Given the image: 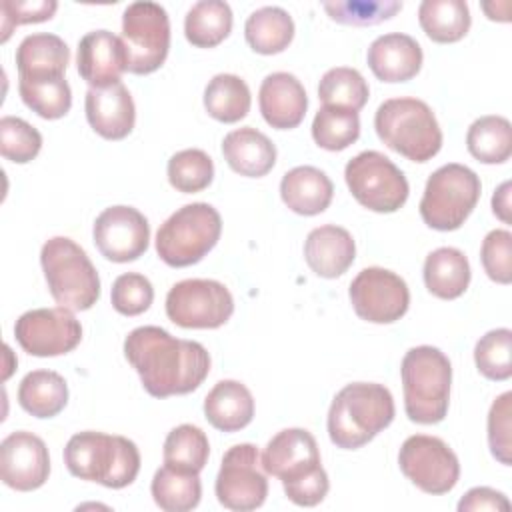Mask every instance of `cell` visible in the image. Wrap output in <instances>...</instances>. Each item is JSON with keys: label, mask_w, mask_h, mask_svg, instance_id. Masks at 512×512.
Here are the masks:
<instances>
[{"label": "cell", "mask_w": 512, "mask_h": 512, "mask_svg": "<svg viewBox=\"0 0 512 512\" xmlns=\"http://www.w3.org/2000/svg\"><path fill=\"white\" fill-rule=\"evenodd\" d=\"M124 356L154 398L194 392L210 372V354L200 342L174 338L160 326L134 328L124 340Z\"/></svg>", "instance_id": "1"}, {"label": "cell", "mask_w": 512, "mask_h": 512, "mask_svg": "<svg viewBox=\"0 0 512 512\" xmlns=\"http://www.w3.org/2000/svg\"><path fill=\"white\" fill-rule=\"evenodd\" d=\"M266 474L282 482L284 494L296 506L320 504L330 488L322 468L316 438L304 428H284L270 438L260 454Z\"/></svg>", "instance_id": "2"}, {"label": "cell", "mask_w": 512, "mask_h": 512, "mask_svg": "<svg viewBox=\"0 0 512 512\" xmlns=\"http://www.w3.org/2000/svg\"><path fill=\"white\" fill-rule=\"evenodd\" d=\"M394 398L390 390L376 382L346 384L328 410V436L344 450L368 444L394 420Z\"/></svg>", "instance_id": "3"}, {"label": "cell", "mask_w": 512, "mask_h": 512, "mask_svg": "<svg viewBox=\"0 0 512 512\" xmlns=\"http://www.w3.org/2000/svg\"><path fill=\"white\" fill-rule=\"evenodd\" d=\"M64 464L68 472L80 480L118 490L136 480L140 472V452L138 446L124 436L84 430L66 442Z\"/></svg>", "instance_id": "4"}, {"label": "cell", "mask_w": 512, "mask_h": 512, "mask_svg": "<svg viewBox=\"0 0 512 512\" xmlns=\"http://www.w3.org/2000/svg\"><path fill=\"white\" fill-rule=\"evenodd\" d=\"M404 410L416 424H438L446 418L450 404L452 364L434 346L410 348L400 364Z\"/></svg>", "instance_id": "5"}, {"label": "cell", "mask_w": 512, "mask_h": 512, "mask_svg": "<svg viewBox=\"0 0 512 512\" xmlns=\"http://www.w3.org/2000/svg\"><path fill=\"white\" fill-rule=\"evenodd\" d=\"M378 138L412 162H428L442 148V130L432 108L418 98H390L374 114Z\"/></svg>", "instance_id": "6"}, {"label": "cell", "mask_w": 512, "mask_h": 512, "mask_svg": "<svg viewBox=\"0 0 512 512\" xmlns=\"http://www.w3.org/2000/svg\"><path fill=\"white\" fill-rule=\"evenodd\" d=\"M40 264L56 304L72 312L90 310L100 298L98 272L74 240L54 236L40 250Z\"/></svg>", "instance_id": "7"}, {"label": "cell", "mask_w": 512, "mask_h": 512, "mask_svg": "<svg viewBox=\"0 0 512 512\" xmlns=\"http://www.w3.org/2000/svg\"><path fill=\"white\" fill-rule=\"evenodd\" d=\"M222 218L206 202H192L178 208L156 232V252L172 268L200 262L220 240Z\"/></svg>", "instance_id": "8"}, {"label": "cell", "mask_w": 512, "mask_h": 512, "mask_svg": "<svg viewBox=\"0 0 512 512\" xmlns=\"http://www.w3.org/2000/svg\"><path fill=\"white\" fill-rule=\"evenodd\" d=\"M480 190V178L468 166L458 162L440 166L430 174L420 200L424 224L440 232L458 230L476 208Z\"/></svg>", "instance_id": "9"}, {"label": "cell", "mask_w": 512, "mask_h": 512, "mask_svg": "<svg viewBox=\"0 0 512 512\" xmlns=\"http://www.w3.org/2000/svg\"><path fill=\"white\" fill-rule=\"evenodd\" d=\"M344 180L358 204L380 214L400 210L410 194L404 172L376 150H364L350 158Z\"/></svg>", "instance_id": "10"}, {"label": "cell", "mask_w": 512, "mask_h": 512, "mask_svg": "<svg viewBox=\"0 0 512 512\" xmlns=\"http://www.w3.org/2000/svg\"><path fill=\"white\" fill-rule=\"evenodd\" d=\"M122 42L128 72H156L170 50V20L166 10L148 0L128 4L122 14Z\"/></svg>", "instance_id": "11"}, {"label": "cell", "mask_w": 512, "mask_h": 512, "mask_svg": "<svg viewBox=\"0 0 512 512\" xmlns=\"http://www.w3.org/2000/svg\"><path fill=\"white\" fill-rule=\"evenodd\" d=\"M232 312L234 298L218 280L188 278L166 294V316L180 328H220Z\"/></svg>", "instance_id": "12"}, {"label": "cell", "mask_w": 512, "mask_h": 512, "mask_svg": "<svg viewBox=\"0 0 512 512\" xmlns=\"http://www.w3.org/2000/svg\"><path fill=\"white\" fill-rule=\"evenodd\" d=\"M214 492L218 502L236 512L256 510L268 496V478L262 468L260 450L250 444H236L226 450L216 476Z\"/></svg>", "instance_id": "13"}, {"label": "cell", "mask_w": 512, "mask_h": 512, "mask_svg": "<svg viewBox=\"0 0 512 512\" xmlns=\"http://www.w3.org/2000/svg\"><path fill=\"white\" fill-rule=\"evenodd\" d=\"M402 474L426 494H446L460 478V462L454 450L428 434L408 436L398 452Z\"/></svg>", "instance_id": "14"}, {"label": "cell", "mask_w": 512, "mask_h": 512, "mask_svg": "<svg viewBox=\"0 0 512 512\" xmlns=\"http://www.w3.org/2000/svg\"><path fill=\"white\" fill-rule=\"evenodd\" d=\"M354 312L372 324H392L410 306V290L396 272L370 266L356 274L348 290Z\"/></svg>", "instance_id": "15"}, {"label": "cell", "mask_w": 512, "mask_h": 512, "mask_svg": "<svg viewBox=\"0 0 512 512\" xmlns=\"http://www.w3.org/2000/svg\"><path fill=\"white\" fill-rule=\"evenodd\" d=\"M14 336L30 356L48 358L72 352L82 340V326L68 308H36L16 320Z\"/></svg>", "instance_id": "16"}, {"label": "cell", "mask_w": 512, "mask_h": 512, "mask_svg": "<svg viewBox=\"0 0 512 512\" xmlns=\"http://www.w3.org/2000/svg\"><path fill=\"white\" fill-rule=\"evenodd\" d=\"M98 252L110 262L138 260L150 242V224L134 206H110L102 210L92 228Z\"/></svg>", "instance_id": "17"}, {"label": "cell", "mask_w": 512, "mask_h": 512, "mask_svg": "<svg viewBox=\"0 0 512 512\" xmlns=\"http://www.w3.org/2000/svg\"><path fill=\"white\" fill-rule=\"evenodd\" d=\"M50 456L44 440L32 432L16 430L0 444V478L18 492H30L48 480Z\"/></svg>", "instance_id": "18"}, {"label": "cell", "mask_w": 512, "mask_h": 512, "mask_svg": "<svg viewBox=\"0 0 512 512\" xmlns=\"http://www.w3.org/2000/svg\"><path fill=\"white\" fill-rule=\"evenodd\" d=\"M78 74L90 84V88L110 86L120 82L126 70V50L122 38L108 30H92L78 42L76 56Z\"/></svg>", "instance_id": "19"}, {"label": "cell", "mask_w": 512, "mask_h": 512, "mask_svg": "<svg viewBox=\"0 0 512 512\" xmlns=\"http://www.w3.org/2000/svg\"><path fill=\"white\" fill-rule=\"evenodd\" d=\"M84 110L92 130L106 140L126 138L136 122L134 100L122 82L88 88Z\"/></svg>", "instance_id": "20"}, {"label": "cell", "mask_w": 512, "mask_h": 512, "mask_svg": "<svg viewBox=\"0 0 512 512\" xmlns=\"http://www.w3.org/2000/svg\"><path fill=\"white\" fill-rule=\"evenodd\" d=\"M258 104L266 124L278 130H290L304 120L308 96L294 74L272 72L260 84Z\"/></svg>", "instance_id": "21"}, {"label": "cell", "mask_w": 512, "mask_h": 512, "mask_svg": "<svg viewBox=\"0 0 512 512\" xmlns=\"http://www.w3.org/2000/svg\"><path fill=\"white\" fill-rule=\"evenodd\" d=\"M422 58L420 44L402 32L378 36L366 54L372 74L382 82L412 80L422 68Z\"/></svg>", "instance_id": "22"}, {"label": "cell", "mask_w": 512, "mask_h": 512, "mask_svg": "<svg viewBox=\"0 0 512 512\" xmlns=\"http://www.w3.org/2000/svg\"><path fill=\"white\" fill-rule=\"evenodd\" d=\"M356 258L352 234L336 224H324L306 236L304 260L320 278L342 276Z\"/></svg>", "instance_id": "23"}, {"label": "cell", "mask_w": 512, "mask_h": 512, "mask_svg": "<svg viewBox=\"0 0 512 512\" xmlns=\"http://www.w3.org/2000/svg\"><path fill=\"white\" fill-rule=\"evenodd\" d=\"M222 154L234 172L248 178L266 176L276 164V146L252 126L228 132L222 140Z\"/></svg>", "instance_id": "24"}, {"label": "cell", "mask_w": 512, "mask_h": 512, "mask_svg": "<svg viewBox=\"0 0 512 512\" xmlns=\"http://www.w3.org/2000/svg\"><path fill=\"white\" fill-rule=\"evenodd\" d=\"M280 196L292 212L316 216L330 206L334 184L320 168L296 166L282 176Z\"/></svg>", "instance_id": "25"}, {"label": "cell", "mask_w": 512, "mask_h": 512, "mask_svg": "<svg viewBox=\"0 0 512 512\" xmlns=\"http://www.w3.org/2000/svg\"><path fill=\"white\" fill-rule=\"evenodd\" d=\"M204 416L216 430H242L254 418L252 392L238 380H220L204 398Z\"/></svg>", "instance_id": "26"}, {"label": "cell", "mask_w": 512, "mask_h": 512, "mask_svg": "<svg viewBox=\"0 0 512 512\" xmlns=\"http://www.w3.org/2000/svg\"><path fill=\"white\" fill-rule=\"evenodd\" d=\"M68 62L70 48L56 34H30L16 48V68L20 78L64 76Z\"/></svg>", "instance_id": "27"}, {"label": "cell", "mask_w": 512, "mask_h": 512, "mask_svg": "<svg viewBox=\"0 0 512 512\" xmlns=\"http://www.w3.org/2000/svg\"><path fill=\"white\" fill-rule=\"evenodd\" d=\"M424 284L430 294L442 300L460 298L470 284V262L462 250L442 246L424 260Z\"/></svg>", "instance_id": "28"}, {"label": "cell", "mask_w": 512, "mask_h": 512, "mask_svg": "<svg viewBox=\"0 0 512 512\" xmlns=\"http://www.w3.org/2000/svg\"><path fill=\"white\" fill-rule=\"evenodd\" d=\"M68 402V384L54 370H32L18 386V404L36 418H52Z\"/></svg>", "instance_id": "29"}, {"label": "cell", "mask_w": 512, "mask_h": 512, "mask_svg": "<svg viewBox=\"0 0 512 512\" xmlns=\"http://www.w3.org/2000/svg\"><path fill=\"white\" fill-rule=\"evenodd\" d=\"M244 36L254 52L266 56L280 54L294 38V20L284 8L264 6L248 16Z\"/></svg>", "instance_id": "30"}, {"label": "cell", "mask_w": 512, "mask_h": 512, "mask_svg": "<svg viewBox=\"0 0 512 512\" xmlns=\"http://www.w3.org/2000/svg\"><path fill=\"white\" fill-rule=\"evenodd\" d=\"M418 22L430 40L452 44L468 34L472 18L464 0H424L418 8Z\"/></svg>", "instance_id": "31"}, {"label": "cell", "mask_w": 512, "mask_h": 512, "mask_svg": "<svg viewBox=\"0 0 512 512\" xmlns=\"http://www.w3.org/2000/svg\"><path fill=\"white\" fill-rule=\"evenodd\" d=\"M150 492L156 506L164 512H188L200 504L202 482L198 472H186L164 464L156 470Z\"/></svg>", "instance_id": "32"}, {"label": "cell", "mask_w": 512, "mask_h": 512, "mask_svg": "<svg viewBox=\"0 0 512 512\" xmlns=\"http://www.w3.org/2000/svg\"><path fill=\"white\" fill-rule=\"evenodd\" d=\"M232 30V10L222 0H200L184 18L186 40L196 48H214Z\"/></svg>", "instance_id": "33"}, {"label": "cell", "mask_w": 512, "mask_h": 512, "mask_svg": "<svg viewBox=\"0 0 512 512\" xmlns=\"http://www.w3.org/2000/svg\"><path fill=\"white\" fill-rule=\"evenodd\" d=\"M252 96L248 84L236 74H216L204 90L206 112L224 124H234L250 112Z\"/></svg>", "instance_id": "34"}, {"label": "cell", "mask_w": 512, "mask_h": 512, "mask_svg": "<svg viewBox=\"0 0 512 512\" xmlns=\"http://www.w3.org/2000/svg\"><path fill=\"white\" fill-rule=\"evenodd\" d=\"M468 152L482 164H502L512 154V126L504 116H480L466 134Z\"/></svg>", "instance_id": "35"}, {"label": "cell", "mask_w": 512, "mask_h": 512, "mask_svg": "<svg viewBox=\"0 0 512 512\" xmlns=\"http://www.w3.org/2000/svg\"><path fill=\"white\" fill-rule=\"evenodd\" d=\"M18 92L22 102L46 120H58L66 116L72 106V90L64 76L20 78Z\"/></svg>", "instance_id": "36"}, {"label": "cell", "mask_w": 512, "mask_h": 512, "mask_svg": "<svg viewBox=\"0 0 512 512\" xmlns=\"http://www.w3.org/2000/svg\"><path fill=\"white\" fill-rule=\"evenodd\" d=\"M208 454V436L194 424H180L172 428L164 440V464L178 470L200 474L208 462Z\"/></svg>", "instance_id": "37"}, {"label": "cell", "mask_w": 512, "mask_h": 512, "mask_svg": "<svg viewBox=\"0 0 512 512\" xmlns=\"http://www.w3.org/2000/svg\"><path fill=\"white\" fill-rule=\"evenodd\" d=\"M370 88L364 76L348 66L330 68L318 84V98L324 106H336L346 110H362L368 102Z\"/></svg>", "instance_id": "38"}, {"label": "cell", "mask_w": 512, "mask_h": 512, "mask_svg": "<svg viewBox=\"0 0 512 512\" xmlns=\"http://www.w3.org/2000/svg\"><path fill=\"white\" fill-rule=\"evenodd\" d=\"M360 136V118L358 112L322 106L312 120V138L314 142L330 152H340L354 144Z\"/></svg>", "instance_id": "39"}, {"label": "cell", "mask_w": 512, "mask_h": 512, "mask_svg": "<svg viewBox=\"0 0 512 512\" xmlns=\"http://www.w3.org/2000/svg\"><path fill=\"white\" fill-rule=\"evenodd\" d=\"M168 182L184 194H194L210 186L214 178V162L200 148H186L168 160Z\"/></svg>", "instance_id": "40"}, {"label": "cell", "mask_w": 512, "mask_h": 512, "mask_svg": "<svg viewBox=\"0 0 512 512\" xmlns=\"http://www.w3.org/2000/svg\"><path fill=\"white\" fill-rule=\"evenodd\" d=\"M478 372L488 380H508L512 376V332L496 328L486 332L474 348Z\"/></svg>", "instance_id": "41"}, {"label": "cell", "mask_w": 512, "mask_h": 512, "mask_svg": "<svg viewBox=\"0 0 512 512\" xmlns=\"http://www.w3.org/2000/svg\"><path fill=\"white\" fill-rule=\"evenodd\" d=\"M324 10L338 24L374 26L402 10L398 0H338L324 2Z\"/></svg>", "instance_id": "42"}, {"label": "cell", "mask_w": 512, "mask_h": 512, "mask_svg": "<svg viewBox=\"0 0 512 512\" xmlns=\"http://www.w3.org/2000/svg\"><path fill=\"white\" fill-rule=\"evenodd\" d=\"M42 134L22 118L2 116L0 120V152L14 164H26L38 156Z\"/></svg>", "instance_id": "43"}, {"label": "cell", "mask_w": 512, "mask_h": 512, "mask_svg": "<svg viewBox=\"0 0 512 512\" xmlns=\"http://www.w3.org/2000/svg\"><path fill=\"white\" fill-rule=\"evenodd\" d=\"M110 300L116 312L124 316H138L146 312L154 300V288L144 274H120L110 290Z\"/></svg>", "instance_id": "44"}, {"label": "cell", "mask_w": 512, "mask_h": 512, "mask_svg": "<svg viewBox=\"0 0 512 512\" xmlns=\"http://www.w3.org/2000/svg\"><path fill=\"white\" fill-rule=\"evenodd\" d=\"M512 392L500 394L488 412V446L492 456L504 464H512Z\"/></svg>", "instance_id": "45"}, {"label": "cell", "mask_w": 512, "mask_h": 512, "mask_svg": "<svg viewBox=\"0 0 512 512\" xmlns=\"http://www.w3.org/2000/svg\"><path fill=\"white\" fill-rule=\"evenodd\" d=\"M482 268L490 280L498 284L512 282V234L508 230H492L482 240Z\"/></svg>", "instance_id": "46"}, {"label": "cell", "mask_w": 512, "mask_h": 512, "mask_svg": "<svg viewBox=\"0 0 512 512\" xmlns=\"http://www.w3.org/2000/svg\"><path fill=\"white\" fill-rule=\"evenodd\" d=\"M0 8H2V32H4L2 42H6L14 30V26L50 20L58 8V2H54V0H28V2L4 0Z\"/></svg>", "instance_id": "47"}, {"label": "cell", "mask_w": 512, "mask_h": 512, "mask_svg": "<svg viewBox=\"0 0 512 512\" xmlns=\"http://www.w3.org/2000/svg\"><path fill=\"white\" fill-rule=\"evenodd\" d=\"M460 512H478V510H492V512H508L510 502L508 498L488 486H476L468 490L462 500L458 502Z\"/></svg>", "instance_id": "48"}, {"label": "cell", "mask_w": 512, "mask_h": 512, "mask_svg": "<svg viewBox=\"0 0 512 512\" xmlns=\"http://www.w3.org/2000/svg\"><path fill=\"white\" fill-rule=\"evenodd\" d=\"M510 180L502 182L496 190H494V196H492V210L494 214L504 222V224H510Z\"/></svg>", "instance_id": "49"}]
</instances>
